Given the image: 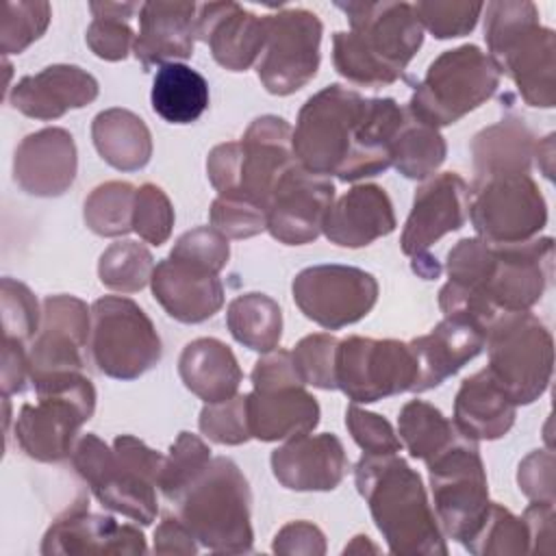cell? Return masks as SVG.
Here are the masks:
<instances>
[{"label":"cell","instance_id":"15","mask_svg":"<svg viewBox=\"0 0 556 556\" xmlns=\"http://www.w3.org/2000/svg\"><path fill=\"white\" fill-rule=\"evenodd\" d=\"M469 189L471 224L491 243L534 239L547 224L545 198L530 174L489 176Z\"/></svg>","mask_w":556,"mask_h":556},{"label":"cell","instance_id":"5","mask_svg":"<svg viewBox=\"0 0 556 556\" xmlns=\"http://www.w3.org/2000/svg\"><path fill=\"white\" fill-rule=\"evenodd\" d=\"M165 456L132 434H119L109 447L87 432L72 450V465L98 502L141 526L156 519V489Z\"/></svg>","mask_w":556,"mask_h":556},{"label":"cell","instance_id":"4","mask_svg":"<svg viewBox=\"0 0 556 556\" xmlns=\"http://www.w3.org/2000/svg\"><path fill=\"white\" fill-rule=\"evenodd\" d=\"M554 263V239L534 237L517 243H491L489 263L476 291L445 282L439 306L445 317H460L484 332L502 313L530 311L545 293Z\"/></svg>","mask_w":556,"mask_h":556},{"label":"cell","instance_id":"28","mask_svg":"<svg viewBox=\"0 0 556 556\" xmlns=\"http://www.w3.org/2000/svg\"><path fill=\"white\" fill-rule=\"evenodd\" d=\"M193 2H143L139 9V35L132 52L143 70L178 63L193 54L195 43Z\"/></svg>","mask_w":556,"mask_h":556},{"label":"cell","instance_id":"22","mask_svg":"<svg viewBox=\"0 0 556 556\" xmlns=\"http://www.w3.org/2000/svg\"><path fill=\"white\" fill-rule=\"evenodd\" d=\"M471 189L456 172L426 180L413 198V208L402 230V252L410 258L428 254L443 235L458 230L469 215Z\"/></svg>","mask_w":556,"mask_h":556},{"label":"cell","instance_id":"9","mask_svg":"<svg viewBox=\"0 0 556 556\" xmlns=\"http://www.w3.org/2000/svg\"><path fill=\"white\" fill-rule=\"evenodd\" d=\"M30 384L35 402L22 404L13 437L33 460H65L72 456L80 426L96 410V389L83 371L54 374Z\"/></svg>","mask_w":556,"mask_h":556},{"label":"cell","instance_id":"59","mask_svg":"<svg viewBox=\"0 0 556 556\" xmlns=\"http://www.w3.org/2000/svg\"><path fill=\"white\" fill-rule=\"evenodd\" d=\"M410 263H413V271H417V274H419L421 278H426V280L439 278V274H441V265H439V261H437L430 252L424 254V256L413 258Z\"/></svg>","mask_w":556,"mask_h":556},{"label":"cell","instance_id":"17","mask_svg":"<svg viewBox=\"0 0 556 556\" xmlns=\"http://www.w3.org/2000/svg\"><path fill=\"white\" fill-rule=\"evenodd\" d=\"M267 37L256 59V74L274 96L302 89L319 70L321 20L308 9H282L265 15Z\"/></svg>","mask_w":556,"mask_h":556},{"label":"cell","instance_id":"38","mask_svg":"<svg viewBox=\"0 0 556 556\" xmlns=\"http://www.w3.org/2000/svg\"><path fill=\"white\" fill-rule=\"evenodd\" d=\"M445 154L443 135L408 113L391 146V165L410 180H424L441 167Z\"/></svg>","mask_w":556,"mask_h":556},{"label":"cell","instance_id":"13","mask_svg":"<svg viewBox=\"0 0 556 556\" xmlns=\"http://www.w3.org/2000/svg\"><path fill=\"white\" fill-rule=\"evenodd\" d=\"M89 350L96 367L115 380H135L161 361V339L143 308L124 295L91 304Z\"/></svg>","mask_w":556,"mask_h":556},{"label":"cell","instance_id":"26","mask_svg":"<svg viewBox=\"0 0 556 556\" xmlns=\"http://www.w3.org/2000/svg\"><path fill=\"white\" fill-rule=\"evenodd\" d=\"M98 80L78 65H48L20 78L9 102L35 119H56L72 109H83L98 98Z\"/></svg>","mask_w":556,"mask_h":556},{"label":"cell","instance_id":"48","mask_svg":"<svg viewBox=\"0 0 556 556\" xmlns=\"http://www.w3.org/2000/svg\"><path fill=\"white\" fill-rule=\"evenodd\" d=\"M421 26L437 39H452L471 33L484 9L482 2L428 0L413 4Z\"/></svg>","mask_w":556,"mask_h":556},{"label":"cell","instance_id":"58","mask_svg":"<svg viewBox=\"0 0 556 556\" xmlns=\"http://www.w3.org/2000/svg\"><path fill=\"white\" fill-rule=\"evenodd\" d=\"M534 156L545 178H552L554 176V132H549L543 141L534 146Z\"/></svg>","mask_w":556,"mask_h":556},{"label":"cell","instance_id":"29","mask_svg":"<svg viewBox=\"0 0 556 556\" xmlns=\"http://www.w3.org/2000/svg\"><path fill=\"white\" fill-rule=\"evenodd\" d=\"M484 330L458 317H443L428 334L408 341L417 361L415 393L428 391L454 376L484 348Z\"/></svg>","mask_w":556,"mask_h":556},{"label":"cell","instance_id":"51","mask_svg":"<svg viewBox=\"0 0 556 556\" xmlns=\"http://www.w3.org/2000/svg\"><path fill=\"white\" fill-rule=\"evenodd\" d=\"M211 226L226 239H248L267 230V213L254 202L217 195L208 213Z\"/></svg>","mask_w":556,"mask_h":556},{"label":"cell","instance_id":"54","mask_svg":"<svg viewBox=\"0 0 556 556\" xmlns=\"http://www.w3.org/2000/svg\"><path fill=\"white\" fill-rule=\"evenodd\" d=\"M271 549L276 554H304V556H321L326 552L324 532L311 521H291L278 530Z\"/></svg>","mask_w":556,"mask_h":556},{"label":"cell","instance_id":"3","mask_svg":"<svg viewBox=\"0 0 556 556\" xmlns=\"http://www.w3.org/2000/svg\"><path fill=\"white\" fill-rule=\"evenodd\" d=\"M354 482L393 554H447L426 486L402 456L363 454L354 467Z\"/></svg>","mask_w":556,"mask_h":556},{"label":"cell","instance_id":"34","mask_svg":"<svg viewBox=\"0 0 556 556\" xmlns=\"http://www.w3.org/2000/svg\"><path fill=\"white\" fill-rule=\"evenodd\" d=\"M91 139L98 154L119 172H137L152 156V135L146 122L128 109L100 111L91 122Z\"/></svg>","mask_w":556,"mask_h":556},{"label":"cell","instance_id":"36","mask_svg":"<svg viewBox=\"0 0 556 556\" xmlns=\"http://www.w3.org/2000/svg\"><path fill=\"white\" fill-rule=\"evenodd\" d=\"M397 434L408 454L426 465L465 439L454 421L424 400H410L402 406L397 415Z\"/></svg>","mask_w":556,"mask_h":556},{"label":"cell","instance_id":"44","mask_svg":"<svg viewBox=\"0 0 556 556\" xmlns=\"http://www.w3.org/2000/svg\"><path fill=\"white\" fill-rule=\"evenodd\" d=\"M52 11L43 0L35 2H4L0 20V50L2 54H20L37 41L48 24Z\"/></svg>","mask_w":556,"mask_h":556},{"label":"cell","instance_id":"11","mask_svg":"<svg viewBox=\"0 0 556 556\" xmlns=\"http://www.w3.org/2000/svg\"><path fill=\"white\" fill-rule=\"evenodd\" d=\"M484 345L486 369L517 406L532 404L547 391L554 371V339L536 315L530 311L497 315L486 330Z\"/></svg>","mask_w":556,"mask_h":556},{"label":"cell","instance_id":"31","mask_svg":"<svg viewBox=\"0 0 556 556\" xmlns=\"http://www.w3.org/2000/svg\"><path fill=\"white\" fill-rule=\"evenodd\" d=\"M517 404L484 367L465 378L454 400V426L471 441L502 439L515 424Z\"/></svg>","mask_w":556,"mask_h":556},{"label":"cell","instance_id":"2","mask_svg":"<svg viewBox=\"0 0 556 556\" xmlns=\"http://www.w3.org/2000/svg\"><path fill=\"white\" fill-rule=\"evenodd\" d=\"M352 30L332 37L334 70L363 87H387L404 76L424 43V26L408 2H334Z\"/></svg>","mask_w":556,"mask_h":556},{"label":"cell","instance_id":"24","mask_svg":"<svg viewBox=\"0 0 556 556\" xmlns=\"http://www.w3.org/2000/svg\"><path fill=\"white\" fill-rule=\"evenodd\" d=\"M76 169V143L65 128H41L26 135L15 148L13 178L30 195L56 198L65 193Z\"/></svg>","mask_w":556,"mask_h":556},{"label":"cell","instance_id":"6","mask_svg":"<svg viewBox=\"0 0 556 556\" xmlns=\"http://www.w3.org/2000/svg\"><path fill=\"white\" fill-rule=\"evenodd\" d=\"M484 39L500 74L510 76L530 106L556 104V35L541 26L539 11L528 0L484 4Z\"/></svg>","mask_w":556,"mask_h":556},{"label":"cell","instance_id":"30","mask_svg":"<svg viewBox=\"0 0 556 556\" xmlns=\"http://www.w3.org/2000/svg\"><path fill=\"white\" fill-rule=\"evenodd\" d=\"M395 230L391 198L378 185H356L326 213L321 232L341 248H363Z\"/></svg>","mask_w":556,"mask_h":556},{"label":"cell","instance_id":"25","mask_svg":"<svg viewBox=\"0 0 556 556\" xmlns=\"http://www.w3.org/2000/svg\"><path fill=\"white\" fill-rule=\"evenodd\" d=\"M271 471L291 491H332L348 473V456L339 437L306 432L271 452Z\"/></svg>","mask_w":556,"mask_h":556},{"label":"cell","instance_id":"1","mask_svg":"<svg viewBox=\"0 0 556 556\" xmlns=\"http://www.w3.org/2000/svg\"><path fill=\"white\" fill-rule=\"evenodd\" d=\"M393 98H365L343 85L311 96L293 128L298 163L317 176L354 182L391 167V146L406 122Z\"/></svg>","mask_w":556,"mask_h":556},{"label":"cell","instance_id":"18","mask_svg":"<svg viewBox=\"0 0 556 556\" xmlns=\"http://www.w3.org/2000/svg\"><path fill=\"white\" fill-rule=\"evenodd\" d=\"M291 293L304 317L326 330H339L374 308L378 280L352 265H313L293 278Z\"/></svg>","mask_w":556,"mask_h":556},{"label":"cell","instance_id":"40","mask_svg":"<svg viewBox=\"0 0 556 556\" xmlns=\"http://www.w3.org/2000/svg\"><path fill=\"white\" fill-rule=\"evenodd\" d=\"M137 189L130 182L109 180L98 185L85 200V224L100 237H122L132 230Z\"/></svg>","mask_w":556,"mask_h":556},{"label":"cell","instance_id":"52","mask_svg":"<svg viewBox=\"0 0 556 556\" xmlns=\"http://www.w3.org/2000/svg\"><path fill=\"white\" fill-rule=\"evenodd\" d=\"M345 426L365 454H397L402 441L393 426L378 413H369L350 404L345 410Z\"/></svg>","mask_w":556,"mask_h":556},{"label":"cell","instance_id":"21","mask_svg":"<svg viewBox=\"0 0 556 556\" xmlns=\"http://www.w3.org/2000/svg\"><path fill=\"white\" fill-rule=\"evenodd\" d=\"M146 536L130 523H119L111 515L91 513L87 500H78L46 530L41 554H146Z\"/></svg>","mask_w":556,"mask_h":556},{"label":"cell","instance_id":"27","mask_svg":"<svg viewBox=\"0 0 556 556\" xmlns=\"http://www.w3.org/2000/svg\"><path fill=\"white\" fill-rule=\"evenodd\" d=\"M150 287L163 311L182 324H200L224 306V285L217 274L169 256L154 265Z\"/></svg>","mask_w":556,"mask_h":556},{"label":"cell","instance_id":"35","mask_svg":"<svg viewBox=\"0 0 556 556\" xmlns=\"http://www.w3.org/2000/svg\"><path fill=\"white\" fill-rule=\"evenodd\" d=\"M152 109L169 124H191L208 106L206 78L185 63H165L152 83Z\"/></svg>","mask_w":556,"mask_h":556},{"label":"cell","instance_id":"46","mask_svg":"<svg viewBox=\"0 0 556 556\" xmlns=\"http://www.w3.org/2000/svg\"><path fill=\"white\" fill-rule=\"evenodd\" d=\"M0 311L4 339L26 343L37 337L41 326V311L33 291L13 278H2L0 285Z\"/></svg>","mask_w":556,"mask_h":556},{"label":"cell","instance_id":"47","mask_svg":"<svg viewBox=\"0 0 556 556\" xmlns=\"http://www.w3.org/2000/svg\"><path fill=\"white\" fill-rule=\"evenodd\" d=\"M200 432L219 445H241L252 439L248 421V395H232L204 404L198 419Z\"/></svg>","mask_w":556,"mask_h":556},{"label":"cell","instance_id":"16","mask_svg":"<svg viewBox=\"0 0 556 556\" xmlns=\"http://www.w3.org/2000/svg\"><path fill=\"white\" fill-rule=\"evenodd\" d=\"M417 361L408 343L397 339L348 337L337 348V389L354 404L413 391Z\"/></svg>","mask_w":556,"mask_h":556},{"label":"cell","instance_id":"23","mask_svg":"<svg viewBox=\"0 0 556 556\" xmlns=\"http://www.w3.org/2000/svg\"><path fill=\"white\" fill-rule=\"evenodd\" d=\"M267 37L265 17L237 2H206L198 7L195 39L211 48L213 59L230 72H245L256 63Z\"/></svg>","mask_w":556,"mask_h":556},{"label":"cell","instance_id":"45","mask_svg":"<svg viewBox=\"0 0 556 556\" xmlns=\"http://www.w3.org/2000/svg\"><path fill=\"white\" fill-rule=\"evenodd\" d=\"M337 348L339 339L328 332H315L295 343L291 361L304 384L326 391L337 389Z\"/></svg>","mask_w":556,"mask_h":556},{"label":"cell","instance_id":"49","mask_svg":"<svg viewBox=\"0 0 556 556\" xmlns=\"http://www.w3.org/2000/svg\"><path fill=\"white\" fill-rule=\"evenodd\" d=\"M174 226V206L167 198V193L146 182L137 189L135 195V208H132V230L152 245H163Z\"/></svg>","mask_w":556,"mask_h":556},{"label":"cell","instance_id":"14","mask_svg":"<svg viewBox=\"0 0 556 556\" xmlns=\"http://www.w3.org/2000/svg\"><path fill=\"white\" fill-rule=\"evenodd\" d=\"M434 517L443 536L467 545L489 513V484L478 443L460 439L428 463Z\"/></svg>","mask_w":556,"mask_h":556},{"label":"cell","instance_id":"32","mask_svg":"<svg viewBox=\"0 0 556 556\" xmlns=\"http://www.w3.org/2000/svg\"><path fill=\"white\" fill-rule=\"evenodd\" d=\"M178 374L185 387L206 404L237 395L243 380L232 350L213 337H202L185 345L178 358Z\"/></svg>","mask_w":556,"mask_h":556},{"label":"cell","instance_id":"12","mask_svg":"<svg viewBox=\"0 0 556 556\" xmlns=\"http://www.w3.org/2000/svg\"><path fill=\"white\" fill-rule=\"evenodd\" d=\"M248 421L252 439L267 443L306 434L319 424V404L304 389L291 352L271 350L254 363Z\"/></svg>","mask_w":556,"mask_h":556},{"label":"cell","instance_id":"50","mask_svg":"<svg viewBox=\"0 0 556 556\" xmlns=\"http://www.w3.org/2000/svg\"><path fill=\"white\" fill-rule=\"evenodd\" d=\"M230 256L228 239L213 226H198L185 232L172 248L169 258L219 274Z\"/></svg>","mask_w":556,"mask_h":556},{"label":"cell","instance_id":"20","mask_svg":"<svg viewBox=\"0 0 556 556\" xmlns=\"http://www.w3.org/2000/svg\"><path fill=\"white\" fill-rule=\"evenodd\" d=\"M332 202L334 182L295 165L282 176L267 204V230L285 245L315 241Z\"/></svg>","mask_w":556,"mask_h":556},{"label":"cell","instance_id":"33","mask_svg":"<svg viewBox=\"0 0 556 556\" xmlns=\"http://www.w3.org/2000/svg\"><path fill=\"white\" fill-rule=\"evenodd\" d=\"M534 135L517 117H504L502 122L482 128L471 141L473 180L506 174H530L534 156Z\"/></svg>","mask_w":556,"mask_h":556},{"label":"cell","instance_id":"41","mask_svg":"<svg viewBox=\"0 0 556 556\" xmlns=\"http://www.w3.org/2000/svg\"><path fill=\"white\" fill-rule=\"evenodd\" d=\"M154 271L152 252L139 241L111 243L98 263L100 282L119 293L141 291Z\"/></svg>","mask_w":556,"mask_h":556},{"label":"cell","instance_id":"8","mask_svg":"<svg viewBox=\"0 0 556 556\" xmlns=\"http://www.w3.org/2000/svg\"><path fill=\"white\" fill-rule=\"evenodd\" d=\"M252 493L239 465L215 456L202 473L172 502L176 517L211 552L245 554L252 549Z\"/></svg>","mask_w":556,"mask_h":556},{"label":"cell","instance_id":"55","mask_svg":"<svg viewBox=\"0 0 556 556\" xmlns=\"http://www.w3.org/2000/svg\"><path fill=\"white\" fill-rule=\"evenodd\" d=\"M528 536H530V552L552 554L554 552V502H532L523 517Z\"/></svg>","mask_w":556,"mask_h":556},{"label":"cell","instance_id":"7","mask_svg":"<svg viewBox=\"0 0 556 556\" xmlns=\"http://www.w3.org/2000/svg\"><path fill=\"white\" fill-rule=\"evenodd\" d=\"M298 163L293 154V128L278 115L256 117L239 141L215 146L206 159V174L219 195L267 204Z\"/></svg>","mask_w":556,"mask_h":556},{"label":"cell","instance_id":"43","mask_svg":"<svg viewBox=\"0 0 556 556\" xmlns=\"http://www.w3.org/2000/svg\"><path fill=\"white\" fill-rule=\"evenodd\" d=\"M467 552L476 556L484 554H526L530 552V536L526 521L515 517L508 508L491 502L484 523L478 534L465 545Z\"/></svg>","mask_w":556,"mask_h":556},{"label":"cell","instance_id":"56","mask_svg":"<svg viewBox=\"0 0 556 556\" xmlns=\"http://www.w3.org/2000/svg\"><path fill=\"white\" fill-rule=\"evenodd\" d=\"M28 382V352L24 343L15 339H4L2 343V365H0V387L2 397L20 393Z\"/></svg>","mask_w":556,"mask_h":556},{"label":"cell","instance_id":"19","mask_svg":"<svg viewBox=\"0 0 556 556\" xmlns=\"http://www.w3.org/2000/svg\"><path fill=\"white\" fill-rule=\"evenodd\" d=\"M91 332V308L76 295H48L41 304V326L28 350V382L85 369V348Z\"/></svg>","mask_w":556,"mask_h":556},{"label":"cell","instance_id":"10","mask_svg":"<svg viewBox=\"0 0 556 556\" xmlns=\"http://www.w3.org/2000/svg\"><path fill=\"white\" fill-rule=\"evenodd\" d=\"M500 76L493 59L473 43L445 50L428 65L406 111L439 130L486 102L497 91Z\"/></svg>","mask_w":556,"mask_h":556},{"label":"cell","instance_id":"42","mask_svg":"<svg viewBox=\"0 0 556 556\" xmlns=\"http://www.w3.org/2000/svg\"><path fill=\"white\" fill-rule=\"evenodd\" d=\"M211 447L191 432H180L174 441L169 456H165L161 476H159V491L172 504L211 463Z\"/></svg>","mask_w":556,"mask_h":556},{"label":"cell","instance_id":"37","mask_svg":"<svg viewBox=\"0 0 556 556\" xmlns=\"http://www.w3.org/2000/svg\"><path fill=\"white\" fill-rule=\"evenodd\" d=\"M230 334L254 352H271L282 337V311L276 300L265 293L237 295L226 311Z\"/></svg>","mask_w":556,"mask_h":556},{"label":"cell","instance_id":"57","mask_svg":"<svg viewBox=\"0 0 556 556\" xmlns=\"http://www.w3.org/2000/svg\"><path fill=\"white\" fill-rule=\"evenodd\" d=\"M156 554H198V541L191 530L174 515L163 517L154 530Z\"/></svg>","mask_w":556,"mask_h":556},{"label":"cell","instance_id":"53","mask_svg":"<svg viewBox=\"0 0 556 556\" xmlns=\"http://www.w3.org/2000/svg\"><path fill=\"white\" fill-rule=\"evenodd\" d=\"M521 493L532 502H554V454L549 450L530 452L517 469Z\"/></svg>","mask_w":556,"mask_h":556},{"label":"cell","instance_id":"39","mask_svg":"<svg viewBox=\"0 0 556 556\" xmlns=\"http://www.w3.org/2000/svg\"><path fill=\"white\" fill-rule=\"evenodd\" d=\"M93 22L87 28V46L104 61H124L135 46L128 20L141 9L137 2H91Z\"/></svg>","mask_w":556,"mask_h":556}]
</instances>
